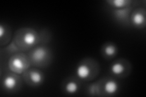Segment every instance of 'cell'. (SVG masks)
<instances>
[{
  "mask_svg": "<svg viewBox=\"0 0 146 97\" xmlns=\"http://www.w3.org/2000/svg\"><path fill=\"white\" fill-rule=\"evenodd\" d=\"M31 67L46 68L53 59L52 50L47 45H38L27 52Z\"/></svg>",
  "mask_w": 146,
  "mask_h": 97,
  "instance_id": "3957f363",
  "label": "cell"
},
{
  "mask_svg": "<svg viewBox=\"0 0 146 97\" xmlns=\"http://www.w3.org/2000/svg\"><path fill=\"white\" fill-rule=\"evenodd\" d=\"M131 71V64L125 58H119L115 60L109 67L110 75L116 79H124L127 78Z\"/></svg>",
  "mask_w": 146,
  "mask_h": 97,
  "instance_id": "8992f818",
  "label": "cell"
},
{
  "mask_svg": "<svg viewBox=\"0 0 146 97\" xmlns=\"http://www.w3.org/2000/svg\"><path fill=\"white\" fill-rule=\"evenodd\" d=\"M100 97H110L116 95L120 91L121 86L116 78L111 76L105 77L99 80Z\"/></svg>",
  "mask_w": 146,
  "mask_h": 97,
  "instance_id": "52a82bcc",
  "label": "cell"
},
{
  "mask_svg": "<svg viewBox=\"0 0 146 97\" xmlns=\"http://www.w3.org/2000/svg\"><path fill=\"white\" fill-rule=\"evenodd\" d=\"M4 73L1 72V89L7 94H15L21 90L23 84L21 75L11 72L7 66L1 68Z\"/></svg>",
  "mask_w": 146,
  "mask_h": 97,
  "instance_id": "277c9868",
  "label": "cell"
},
{
  "mask_svg": "<svg viewBox=\"0 0 146 97\" xmlns=\"http://www.w3.org/2000/svg\"><path fill=\"white\" fill-rule=\"evenodd\" d=\"M8 69L11 72L21 75L31 67L27 53L19 52L12 55L7 61Z\"/></svg>",
  "mask_w": 146,
  "mask_h": 97,
  "instance_id": "5b68a950",
  "label": "cell"
},
{
  "mask_svg": "<svg viewBox=\"0 0 146 97\" xmlns=\"http://www.w3.org/2000/svg\"><path fill=\"white\" fill-rule=\"evenodd\" d=\"M26 84L31 87H38L45 81L44 73L37 67H30L21 75Z\"/></svg>",
  "mask_w": 146,
  "mask_h": 97,
  "instance_id": "ba28073f",
  "label": "cell"
},
{
  "mask_svg": "<svg viewBox=\"0 0 146 97\" xmlns=\"http://www.w3.org/2000/svg\"><path fill=\"white\" fill-rule=\"evenodd\" d=\"M12 41L21 52H27L39 45L38 31L31 27H21L15 31Z\"/></svg>",
  "mask_w": 146,
  "mask_h": 97,
  "instance_id": "6da1fadb",
  "label": "cell"
},
{
  "mask_svg": "<svg viewBox=\"0 0 146 97\" xmlns=\"http://www.w3.org/2000/svg\"><path fill=\"white\" fill-rule=\"evenodd\" d=\"M135 7H127L123 9H111V15L117 23L128 26L130 25V16L131 12Z\"/></svg>",
  "mask_w": 146,
  "mask_h": 97,
  "instance_id": "8fae6325",
  "label": "cell"
},
{
  "mask_svg": "<svg viewBox=\"0 0 146 97\" xmlns=\"http://www.w3.org/2000/svg\"><path fill=\"white\" fill-rule=\"evenodd\" d=\"M130 25L138 29L146 26V10L145 7H136L132 10L130 16Z\"/></svg>",
  "mask_w": 146,
  "mask_h": 97,
  "instance_id": "30bf717a",
  "label": "cell"
},
{
  "mask_svg": "<svg viewBox=\"0 0 146 97\" xmlns=\"http://www.w3.org/2000/svg\"><path fill=\"white\" fill-rule=\"evenodd\" d=\"M11 27L5 22L0 23V46L3 48L10 43L12 40Z\"/></svg>",
  "mask_w": 146,
  "mask_h": 97,
  "instance_id": "7c38bea8",
  "label": "cell"
},
{
  "mask_svg": "<svg viewBox=\"0 0 146 97\" xmlns=\"http://www.w3.org/2000/svg\"><path fill=\"white\" fill-rule=\"evenodd\" d=\"M39 45H47L52 39V34L48 29H42L38 31Z\"/></svg>",
  "mask_w": 146,
  "mask_h": 97,
  "instance_id": "e0dca14e",
  "label": "cell"
},
{
  "mask_svg": "<svg viewBox=\"0 0 146 97\" xmlns=\"http://www.w3.org/2000/svg\"><path fill=\"white\" fill-rule=\"evenodd\" d=\"M19 52L21 51L19 50V49L17 48V46L15 45L14 42L12 40L11 42L9 44L4 46L3 48H1V49H0L1 59L5 58V59H7L8 60L9 57H11L12 55Z\"/></svg>",
  "mask_w": 146,
  "mask_h": 97,
  "instance_id": "9a60e30c",
  "label": "cell"
},
{
  "mask_svg": "<svg viewBox=\"0 0 146 97\" xmlns=\"http://www.w3.org/2000/svg\"><path fill=\"white\" fill-rule=\"evenodd\" d=\"M85 93L86 95L89 96L100 97V87L99 80L86 84L85 87Z\"/></svg>",
  "mask_w": 146,
  "mask_h": 97,
  "instance_id": "2e32d148",
  "label": "cell"
},
{
  "mask_svg": "<svg viewBox=\"0 0 146 97\" xmlns=\"http://www.w3.org/2000/svg\"><path fill=\"white\" fill-rule=\"evenodd\" d=\"M100 72V66L96 59L85 58L77 64L75 68V76L83 82L93 81Z\"/></svg>",
  "mask_w": 146,
  "mask_h": 97,
  "instance_id": "7a4b0ae2",
  "label": "cell"
},
{
  "mask_svg": "<svg viewBox=\"0 0 146 97\" xmlns=\"http://www.w3.org/2000/svg\"><path fill=\"white\" fill-rule=\"evenodd\" d=\"M118 53L117 45L112 42L104 43L100 49V54L102 58L107 60H110L116 57Z\"/></svg>",
  "mask_w": 146,
  "mask_h": 97,
  "instance_id": "4fadbf2b",
  "label": "cell"
},
{
  "mask_svg": "<svg viewBox=\"0 0 146 97\" xmlns=\"http://www.w3.org/2000/svg\"><path fill=\"white\" fill-rule=\"evenodd\" d=\"M111 9H123L139 7V1L134 0H108L106 1Z\"/></svg>",
  "mask_w": 146,
  "mask_h": 97,
  "instance_id": "5bb4252c",
  "label": "cell"
},
{
  "mask_svg": "<svg viewBox=\"0 0 146 97\" xmlns=\"http://www.w3.org/2000/svg\"><path fill=\"white\" fill-rule=\"evenodd\" d=\"M82 81L76 76L68 77L63 80L61 84V89L67 95H74L81 89Z\"/></svg>",
  "mask_w": 146,
  "mask_h": 97,
  "instance_id": "9c48e42d",
  "label": "cell"
}]
</instances>
